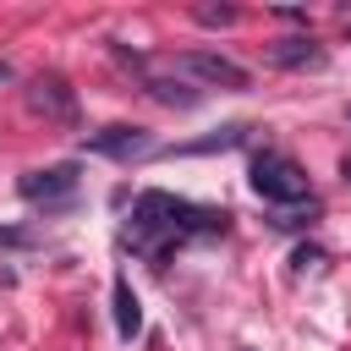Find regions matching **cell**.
<instances>
[{
    "label": "cell",
    "instance_id": "6da1fadb",
    "mask_svg": "<svg viewBox=\"0 0 351 351\" xmlns=\"http://www.w3.org/2000/svg\"><path fill=\"white\" fill-rule=\"evenodd\" d=\"M230 225V214L225 208H197V203H186V197H176V192H137V203H132V219H126V230H121V241L126 247H137V252H154V258H165L170 247H181V241H192V236H219Z\"/></svg>",
    "mask_w": 351,
    "mask_h": 351
},
{
    "label": "cell",
    "instance_id": "7a4b0ae2",
    "mask_svg": "<svg viewBox=\"0 0 351 351\" xmlns=\"http://www.w3.org/2000/svg\"><path fill=\"white\" fill-rule=\"evenodd\" d=\"M247 181H252V192H258L263 203H280V208H291V203H313V197H307V176H302V165H296L291 154H274V148L252 154Z\"/></svg>",
    "mask_w": 351,
    "mask_h": 351
},
{
    "label": "cell",
    "instance_id": "3957f363",
    "mask_svg": "<svg viewBox=\"0 0 351 351\" xmlns=\"http://www.w3.org/2000/svg\"><path fill=\"white\" fill-rule=\"evenodd\" d=\"M170 66H176L181 77L203 82V88H225V93H241V88H252L247 66H236V60H225V55H214V49H186V55H176Z\"/></svg>",
    "mask_w": 351,
    "mask_h": 351
},
{
    "label": "cell",
    "instance_id": "277c9868",
    "mask_svg": "<svg viewBox=\"0 0 351 351\" xmlns=\"http://www.w3.org/2000/svg\"><path fill=\"white\" fill-rule=\"evenodd\" d=\"M16 192H22L27 203H44V208L71 203V192H77V165H44V170H27V176H16Z\"/></svg>",
    "mask_w": 351,
    "mask_h": 351
},
{
    "label": "cell",
    "instance_id": "5b68a950",
    "mask_svg": "<svg viewBox=\"0 0 351 351\" xmlns=\"http://www.w3.org/2000/svg\"><path fill=\"white\" fill-rule=\"evenodd\" d=\"M82 148L88 154H104V159H143V154H154V137L143 132V126H99V132H88L82 137Z\"/></svg>",
    "mask_w": 351,
    "mask_h": 351
},
{
    "label": "cell",
    "instance_id": "8992f818",
    "mask_svg": "<svg viewBox=\"0 0 351 351\" xmlns=\"http://www.w3.org/2000/svg\"><path fill=\"white\" fill-rule=\"evenodd\" d=\"M110 302H115V335H121V340H137V335H143V302H137V291H132L126 274H115Z\"/></svg>",
    "mask_w": 351,
    "mask_h": 351
},
{
    "label": "cell",
    "instance_id": "52a82bcc",
    "mask_svg": "<svg viewBox=\"0 0 351 351\" xmlns=\"http://www.w3.org/2000/svg\"><path fill=\"white\" fill-rule=\"evenodd\" d=\"M269 60L285 66V71H296V66H324V44H313L307 33H302V38H280V44L269 49Z\"/></svg>",
    "mask_w": 351,
    "mask_h": 351
},
{
    "label": "cell",
    "instance_id": "ba28073f",
    "mask_svg": "<svg viewBox=\"0 0 351 351\" xmlns=\"http://www.w3.org/2000/svg\"><path fill=\"white\" fill-rule=\"evenodd\" d=\"M148 88H154V99H165V104H176V110H197V104H203V88H192V82H181V77H176V82H170V77H154Z\"/></svg>",
    "mask_w": 351,
    "mask_h": 351
},
{
    "label": "cell",
    "instance_id": "9c48e42d",
    "mask_svg": "<svg viewBox=\"0 0 351 351\" xmlns=\"http://www.w3.org/2000/svg\"><path fill=\"white\" fill-rule=\"evenodd\" d=\"M33 104L49 110V115H71V93H60L55 77H38V82H33Z\"/></svg>",
    "mask_w": 351,
    "mask_h": 351
},
{
    "label": "cell",
    "instance_id": "30bf717a",
    "mask_svg": "<svg viewBox=\"0 0 351 351\" xmlns=\"http://www.w3.org/2000/svg\"><path fill=\"white\" fill-rule=\"evenodd\" d=\"M241 143H247V126H219L203 143H181V154H214V148H241Z\"/></svg>",
    "mask_w": 351,
    "mask_h": 351
},
{
    "label": "cell",
    "instance_id": "8fae6325",
    "mask_svg": "<svg viewBox=\"0 0 351 351\" xmlns=\"http://www.w3.org/2000/svg\"><path fill=\"white\" fill-rule=\"evenodd\" d=\"M197 22L219 27V22H236V11H230V5H203V11H197Z\"/></svg>",
    "mask_w": 351,
    "mask_h": 351
},
{
    "label": "cell",
    "instance_id": "7c38bea8",
    "mask_svg": "<svg viewBox=\"0 0 351 351\" xmlns=\"http://www.w3.org/2000/svg\"><path fill=\"white\" fill-rule=\"evenodd\" d=\"M0 247H27V236H22V230H5V225H0Z\"/></svg>",
    "mask_w": 351,
    "mask_h": 351
}]
</instances>
